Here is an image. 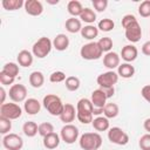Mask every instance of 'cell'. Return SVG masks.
<instances>
[{
    "label": "cell",
    "mask_w": 150,
    "mask_h": 150,
    "mask_svg": "<svg viewBox=\"0 0 150 150\" xmlns=\"http://www.w3.org/2000/svg\"><path fill=\"white\" fill-rule=\"evenodd\" d=\"M80 135V131L77 129V127H75L74 124H64L60 131V137L61 139L67 143V144H73L77 141Z\"/></svg>",
    "instance_id": "7"
},
{
    "label": "cell",
    "mask_w": 150,
    "mask_h": 150,
    "mask_svg": "<svg viewBox=\"0 0 150 150\" xmlns=\"http://www.w3.org/2000/svg\"><path fill=\"white\" fill-rule=\"evenodd\" d=\"M2 71L13 77H16L19 75V66L14 62H8L2 67Z\"/></svg>",
    "instance_id": "35"
},
{
    "label": "cell",
    "mask_w": 150,
    "mask_h": 150,
    "mask_svg": "<svg viewBox=\"0 0 150 150\" xmlns=\"http://www.w3.org/2000/svg\"><path fill=\"white\" fill-rule=\"evenodd\" d=\"M61 122H63L64 124H70L75 117H76V110H75V107L70 103H66L64 107H63V110L61 112V115L59 116Z\"/></svg>",
    "instance_id": "14"
},
{
    "label": "cell",
    "mask_w": 150,
    "mask_h": 150,
    "mask_svg": "<svg viewBox=\"0 0 150 150\" xmlns=\"http://www.w3.org/2000/svg\"><path fill=\"white\" fill-rule=\"evenodd\" d=\"M25 11L32 16H39L43 12L42 2L39 0H27L25 1Z\"/></svg>",
    "instance_id": "12"
},
{
    "label": "cell",
    "mask_w": 150,
    "mask_h": 150,
    "mask_svg": "<svg viewBox=\"0 0 150 150\" xmlns=\"http://www.w3.org/2000/svg\"><path fill=\"white\" fill-rule=\"evenodd\" d=\"M117 74H118V76H121L123 79H130L135 74V68H134V66H131V63L125 62V63H122L118 66Z\"/></svg>",
    "instance_id": "23"
},
{
    "label": "cell",
    "mask_w": 150,
    "mask_h": 150,
    "mask_svg": "<svg viewBox=\"0 0 150 150\" xmlns=\"http://www.w3.org/2000/svg\"><path fill=\"white\" fill-rule=\"evenodd\" d=\"M141 95H142V97H143L148 103H150V84H146V86H144V87L142 88Z\"/></svg>",
    "instance_id": "45"
},
{
    "label": "cell",
    "mask_w": 150,
    "mask_h": 150,
    "mask_svg": "<svg viewBox=\"0 0 150 150\" xmlns=\"http://www.w3.org/2000/svg\"><path fill=\"white\" fill-rule=\"evenodd\" d=\"M23 109L28 115H36L41 110V103L36 98H27L23 103Z\"/></svg>",
    "instance_id": "17"
},
{
    "label": "cell",
    "mask_w": 150,
    "mask_h": 150,
    "mask_svg": "<svg viewBox=\"0 0 150 150\" xmlns=\"http://www.w3.org/2000/svg\"><path fill=\"white\" fill-rule=\"evenodd\" d=\"M42 104L45 109L53 116H60L64 107L61 98L54 94H47L42 100Z\"/></svg>",
    "instance_id": "2"
},
{
    "label": "cell",
    "mask_w": 150,
    "mask_h": 150,
    "mask_svg": "<svg viewBox=\"0 0 150 150\" xmlns=\"http://www.w3.org/2000/svg\"><path fill=\"white\" fill-rule=\"evenodd\" d=\"M14 81H15V77H13V76H11V75H8V74H6V73H4L2 70L0 71V82H1L2 87H4V86H9V84L13 86Z\"/></svg>",
    "instance_id": "42"
},
{
    "label": "cell",
    "mask_w": 150,
    "mask_h": 150,
    "mask_svg": "<svg viewBox=\"0 0 150 150\" xmlns=\"http://www.w3.org/2000/svg\"><path fill=\"white\" fill-rule=\"evenodd\" d=\"M125 38L128 41H130L131 43H136L141 40L142 38V28L138 21L134 22L132 25H130L129 27L125 28Z\"/></svg>",
    "instance_id": "11"
},
{
    "label": "cell",
    "mask_w": 150,
    "mask_h": 150,
    "mask_svg": "<svg viewBox=\"0 0 150 150\" xmlns=\"http://www.w3.org/2000/svg\"><path fill=\"white\" fill-rule=\"evenodd\" d=\"M8 96L15 103L23 102V101H26V97H27V88L23 84H20V83L13 84L9 88Z\"/></svg>",
    "instance_id": "10"
},
{
    "label": "cell",
    "mask_w": 150,
    "mask_h": 150,
    "mask_svg": "<svg viewBox=\"0 0 150 150\" xmlns=\"http://www.w3.org/2000/svg\"><path fill=\"white\" fill-rule=\"evenodd\" d=\"M97 45H98V47L101 48L102 52L109 53L111 50V48H112V40L109 36H104V38H101L97 41Z\"/></svg>",
    "instance_id": "33"
},
{
    "label": "cell",
    "mask_w": 150,
    "mask_h": 150,
    "mask_svg": "<svg viewBox=\"0 0 150 150\" xmlns=\"http://www.w3.org/2000/svg\"><path fill=\"white\" fill-rule=\"evenodd\" d=\"M79 144L83 150H98L102 145V137L98 132H84L80 136Z\"/></svg>",
    "instance_id": "1"
},
{
    "label": "cell",
    "mask_w": 150,
    "mask_h": 150,
    "mask_svg": "<svg viewBox=\"0 0 150 150\" xmlns=\"http://www.w3.org/2000/svg\"><path fill=\"white\" fill-rule=\"evenodd\" d=\"M143 128L145 131H148V134H150V117L143 122Z\"/></svg>",
    "instance_id": "48"
},
{
    "label": "cell",
    "mask_w": 150,
    "mask_h": 150,
    "mask_svg": "<svg viewBox=\"0 0 150 150\" xmlns=\"http://www.w3.org/2000/svg\"><path fill=\"white\" fill-rule=\"evenodd\" d=\"M2 145L6 150H21L23 146V139L18 134H7L2 138Z\"/></svg>",
    "instance_id": "9"
},
{
    "label": "cell",
    "mask_w": 150,
    "mask_h": 150,
    "mask_svg": "<svg viewBox=\"0 0 150 150\" xmlns=\"http://www.w3.org/2000/svg\"><path fill=\"white\" fill-rule=\"evenodd\" d=\"M22 131L27 137H34L36 134H39V125L33 121L25 122L22 125Z\"/></svg>",
    "instance_id": "27"
},
{
    "label": "cell",
    "mask_w": 150,
    "mask_h": 150,
    "mask_svg": "<svg viewBox=\"0 0 150 150\" xmlns=\"http://www.w3.org/2000/svg\"><path fill=\"white\" fill-rule=\"evenodd\" d=\"M1 5L6 11H16L22 6H25V1L23 0H2Z\"/></svg>",
    "instance_id": "30"
},
{
    "label": "cell",
    "mask_w": 150,
    "mask_h": 150,
    "mask_svg": "<svg viewBox=\"0 0 150 150\" xmlns=\"http://www.w3.org/2000/svg\"><path fill=\"white\" fill-rule=\"evenodd\" d=\"M102 112H103V109L102 108H94V110H93V115H96V116L101 115Z\"/></svg>",
    "instance_id": "50"
},
{
    "label": "cell",
    "mask_w": 150,
    "mask_h": 150,
    "mask_svg": "<svg viewBox=\"0 0 150 150\" xmlns=\"http://www.w3.org/2000/svg\"><path fill=\"white\" fill-rule=\"evenodd\" d=\"M93 6L97 12H104L108 7V0H93Z\"/></svg>",
    "instance_id": "43"
},
{
    "label": "cell",
    "mask_w": 150,
    "mask_h": 150,
    "mask_svg": "<svg viewBox=\"0 0 150 150\" xmlns=\"http://www.w3.org/2000/svg\"><path fill=\"white\" fill-rule=\"evenodd\" d=\"M54 132V125L49 122H42L41 124H39V135L45 137L49 134Z\"/></svg>",
    "instance_id": "36"
},
{
    "label": "cell",
    "mask_w": 150,
    "mask_h": 150,
    "mask_svg": "<svg viewBox=\"0 0 150 150\" xmlns=\"http://www.w3.org/2000/svg\"><path fill=\"white\" fill-rule=\"evenodd\" d=\"M136 21H137V19H136V16L134 14H127V15H124L122 18V27L125 29L127 27H129L130 25H132Z\"/></svg>",
    "instance_id": "44"
},
{
    "label": "cell",
    "mask_w": 150,
    "mask_h": 150,
    "mask_svg": "<svg viewBox=\"0 0 150 150\" xmlns=\"http://www.w3.org/2000/svg\"><path fill=\"white\" fill-rule=\"evenodd\" d=\"M141 150H150V134H144L138 141Z\"/></svg>",
    "instance_id": "41"
},
{
    "label": "cell",
    "mask_w": 150,
    "mask_h": 150,
    "mask_svg": "<svg viewBox=\"0 0 150 150\" xmlns=\"http://www.w3.org/2000/svg\"><path fill=\"white\" fill-rule=\"evenodd\" d=\"M53 47L59 52L66 50L69 47V38L66 34H57L53 40Z\"/></svg>",
    "instance_id": "18"
},
{
    "label": "cell",
    "mask_w": 150,
    "mask_h": 150,
    "mask_svg": "<svg viewBox=\"0 0 150 150\" xmlns=\"http://www.w3.org/2000/svg\"><path fill=\"white\" fill-rule=\"evenodd\" d=\"M29 84L33 87V88H41L42 84L45 83V76L41 71L39 70H35V71H32L30 75H29Z\"/></svg>",
    "instance_id": "25"
},
{
    "label": "cell",
    "mask_w": 150,
    "mask_h": 150,
    "mask_svg": "<svg viewBox=\"0 0 150 150\" xmlns=\"http://www.w3.org/2000/svg\"><path fill=\"white\" fill-rule=\"evenodd\" d=\"M93 114L90 112H82V111H76V118L82 123V124H89L93 122Z\"/></svg>",
    "instance_id": "40"
},
{
    "label": "cell",
    "mask_w": 150,
    "mask_h": 150,
    "mask_svg": "<svg viewBox=\"0 0 150 150\" xmlns=\"http://www.w3.org/2000/svg\"><path fill=\"white\" fill-rule=\"evenodd\" d=\"M107 96H105V94L103 93V90L101 89V88H98V89H96V90H94L93 93H91V98H90V101H91V103H93V105H94V108H104V105L107 104Z\"/></svg>",
    "instance_id": "16"
},
{
    "label": "cell",
    "mask_w": 150,
    "mask_h": 150,
    "mask_svg": "<svg viewBox=\"0 0 150 150\" xmlns=\"http://www.w3.org/2000/svg\"><path fill=\"white\" fill-rule=\"evenodd\" d=\"M108 139L117 145H125L129 142V135L120 127H112L108 130Z\"/></svg>",
    "instance_id": "6"
},
{
    "label": "cell",
    "mask_w": 150,
    "mask_h": 150,
    "mask_svg": "<svg viewBox=\"0 0 150 150\" xmlns=\"http://www.w3.org/2000/svg\"><path fill=\"white\" fill-rule=\"evenodd\" d=\"M64 27H66V29H67L69 33L75 34V33L81 32V29H82V22H81L80 19L71 16V18H69V19L66 20Z\"/></svg>",
    "instance_id": "21"
},
{
    "label": "cell",
    "mask_w": 150,
    "mask_h": 150,
    "mask_svg": "<svg viewBox=\"0 0 150 150\" xmlns=\"http://www.w3.org/2000/svg\"><path fill=\"white\" fill-rule=\"evenodd\" d=\"M120 112V109H118V105L116 103H107L103 108V115L104 117H107L108 120L109 118H115Z\"/></svg>",
    "instance_id": "29"
},
{
    "label": "cell",
    "mask_w": 150,
    "mask_h": 150,
    "mask_svg": "<svg viewBox=\"0 0 150 150\" xmlns=\"http://www.w3.org/2000/svg\"><path fill=\"white\" fill-rule=\"evenodd\" d=\"M52 48H53V41L47 36H42L33 45L32 53L38 59H43L50 53Z\"/></svg>",
    "instance_id": "3"
},
{
    "label": "cell",
    "mask_w": 150,
    "mask_h": 150,
    "mask_svg": "<svg viewBox=\"0 0 150 150\" xmlns=\"http://www.w3.org/2000/svg\"><path fill=\"white\" fill-rule=\"evenodd\" d=\"M22 114V109L15 102L13 103H4L0 107V116L6 117L8 120H18Z\"/></svg>",
    "instance_id": "5"
},
{
    "label": "cell",
    "mask_w": 150,
    "mask_h": 150,
    "mask_svg": "<svg viewBox=\"0 0 150 150\" xmlns=\"http://www.w3.org/2000/svg\"><path fill=\"white\" fill-rule=\"evenodd\" d=\"M91 125L93 128L96 130V131H107L109 130L110 128V123H109V120L104 116H97L91 122Z\"/></svg>",
    "instance_id": "22"
},
{
    "label": "cell",
    "mask_w": 150,
    "mask_h": 150,
    "mask_svg": "<svg viewBox=\"0 0 150 150\" xmlns=\"http://www.w3.org/2000/svg\"><path fill=\"white\" fill-rule=\"evenodd\" d=\"M137 56H138V50L134 45H127L121 50V57L128 63L135 61Z\"/></svg>",
    "instance_id": "15"
},
{
    "label": "cell",
    "mask_w": 150,
    "mask_h": 150,
    "mask_svg": "<svg viewBox=\"0 0 150 150\" xmlns=\"http://www.w3.org/2000/svg\"><path fill=\"white\" fill-rule=\"evenodd\" d=\"M101 89H102V90H103V93L105 94L107 98L112 97V96H114V94H115V88H114V87H109V88H101Z\"/></svg>",
    "instance_id": "46"
},
{
    "label": "cell",
    "mask_w": 150,
    "mask_h": 150,
    "mask_svg": "<svg viewBox=\"0 0 150 150\" xmlns=\"http://www.w3.org/2000/svg\"><path fill=\"white\" fill-rule=\"evenodd\" d=\"M60 141H61L60 135H57L56 132H52V134L43 137V146L49 149V150L56 149L60 144Z\"/></svg>",
    "instance_id": "20"
},
{
    "label": "cell",
    "mask_w": 150,
    "mask_h": 150,
    "mask_svg": "<svg viewBox=\"0 0 150 150\" xmlns=\"http://www.w3.org/2000/svg\"><path fill=\"white\" fill-rule=\"evenodd\" d=\"M11 129H12V121L6 117L0 116V134L7 135L9 134Z\"/></svg>",
    "instance_id": "37"
},
{
    "label": "cell",
    "mask_w": 150,
    "mask_h": 150,
    "mask_svg": "<svg viewBox=\"0 0 150 150\" xmlns=\"http://www.w3.org/2000/svg\"><path fill=\"white\" fill-rule=\"evenodd\" d=\"M33 56H34L33 53H30L29 50L23 49V50L19 52V54L16 56V60H18V63L21 67L27 68V67H30L32 66V63H33Z\"/></svg>",
    "instance_id": "19"
},
{
    "label": "cell",
    "mask_w": 150,
    "mask_h": 150,
    "mask_svg": "<svg viewBox=\"0 0 150 150\" xmlns=\"http://www.w3.org/2000/svg\"><path fill=\"white\" fill-rule=\"evenodd\" d=\"M66 74L61 70H56V71H53L50 75H49V81L52 83H60V82H63L66 81Z\"/></svg>",
    "instance_id": "39"
},
{
    "label": "cell",
    "mask_w": 150,
    "mask_h": 150,
    "mask_svg": "<svg viewBox=\"0 0 150 150\" xmlns=\"http://www.w3.org/2000/svg\"><path fill=\"white\" fill-rule=\"evenodd\" d=\"M80 84H81L80 79L76 76H68L64 81V86L69 91H76L80 88Z\"/></svg>",
    "instance_id": "32"
},
{
    "label": "cell",
    "mask_w": 150,
    "mask_h": 150,
    "mask_svg": "<svg viewBox=\"0 0 150 150\" xmlns=\"http://www.w3.org/2000/svg\"><path fill=\"white\" fill-rule=\"evenodd\" d=\"M80 19H81V21H83V22H86L88 25H91L96 20V13L91 8L86 7V8H83V11L81 13Z\"/></svg>",
    "instance_id": "31"
},
{
    "label": "cell",
    "mask_w": 150,
    "mask_h": 150,
    "mask_svg": "<svg viewBox=\"0 0 150 150\" xmlns=\"http://www.w3.org/2000/svg\"><path fill=\"white\" fill-rule=\"evenodd\" d=\"M67 9H68V13L76 18V16H80L82 11H83V7H82V4L77 0H70L67 5Z\"/></svg>",
    "instance_id": "26"
},
{
    "label": "cell",
    "mask_w": 150,
    "mask_h": 150,
    "mask_svg": "<svg viewBox=\"0 0 150 150\" xmlns=\"http://www.w3.org/2000/svg\"><path fill=\"white\" fill-rule=\"evenodd\" d=\"M94 110V105L91 103V101L89 98H81L79 100L77 104H76V111H82V112H90L93 114Z\"/></svg>",
    "instance_id": "28"
},
{
    "label": "cell",
    "mask_w": 150,
    "mask_h": 150,
    "mask_svg": "<svg viewBox=\"0 0 150 150\" xmlns=\"http://www.w3.org/2000/svg\"><path fill=\"white\" fill-rule=\"evenodd\" d=\"M142 53L146 56H150V41H146L142 46Z\"/></svg>",
    "instance_id": "47"
},
{
    "label": "cell",
    "mask_w": 150,
    "mask_h": 150,
    "mask_svg": "<svg viewBox=\"0 0 150 150\" xmlns=\"http://www.w3.org/2000/svg\"><path fill=\"white\" fill-rule=\"evenodd\" d=\"M118 74L114 70H108L105 73H102L97 76L96 82L100 86V88H109L114 87L118 81Z\"/></svg>",
    "instance_id": "8"
},
{
    "label": "cell",
    "mask_w": 150,
    "mask_h": 150,
    "mask_svg": "<svg viewBox=\"0 0 150 150\" xmlns=\"http://www.w3.org/2000/svg\"><path fill=\"white\" fill-rule=\"evenodd\" d=\"M114 27H115L114 21L111 19H108V18L100 20L98 21V25H97L98 30H102V32H110V30L114 29Z\"/></svg>",
    "instance_id": "34"
},
{
    "label": "cell",
    "mask_w": 150,
    "mask_h": 150,
    "mask_svg": "<svg viewBox=\"0 0 150 150\" xmlns=\"http://www.w3.org/2000/svg\"><path fill=\"white\" fill-rule=\"evenodd\" d=\"M80 33H81L83 39H86V40H94L98 35V28L95 27L94 25H87V26L82 27Z\"/></svg>",
    "instance_id": "24"
},
{
    "label": "cell",
    "mask_w": 150,
    "mask_h": 150,
    "mask_svg": "<svg viewBox=\"0 0 150 150\" xmlns=\"http://www.w3.org/2000/svg\"><path fill=\"white\" fill-rule=\"evenodd\" d=\"M103 52L101 50V48L98 47L97 42H88L86 45H83L80 49V55L82 59L88 60V61H93V60H98L102 56Z\"/></svg>",
    "instance_id": "4"
},
{
    "label": "cell",
    "mask_w": 150,
    "mask_h": 150,
    "mask_svg": "<svg viewBox=\"0 0 150 150\" xmlns=\"http://www.w3.org/2000/svg\"><path fill=\"white\" fill-rule=\"evenodd\" d=\"M138 13L142 18H149L150 16V0H144L138 6Z\"/></svg>",
    "instance_id": "38"
},
{
    "label": "cell",
    "mask_w": 150,
    "mask_h": 150,
    "mask_svg": "<svg viewBox=\"0 0 150 150\" xmlns=\"http://www.w3.org/2000/svg\"><path fill=\"white\" fill-rule=\"evenodd\" d=\"M120 60H121V56L117 53L115 52L105 53V55L103 56V66L107 67L109 70H114L115 68H118V66L121 64Z\"/></svg>",
    "instance_id": "13"
},
{
    "label": "cell",
    "mask_w": 150,
    "mask_h": 150,
    "mask_svg": "<svg viewBox=\"0 0 150 150\" xmlns=\"http://www.w3.org/2000/svg\"><path fill=\"white\" fill-rule=\"evenodd\" d=\"M0 95H1V104H4L5 103V98H6V90H5V88L4 87H1L0 88Z\"/></svg>",
    "instance_id": "49"
}]
</instances>
